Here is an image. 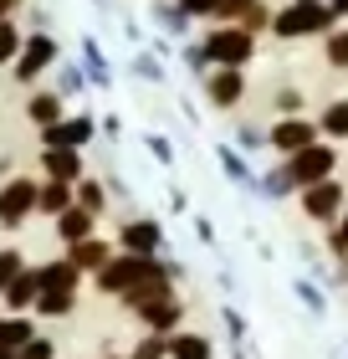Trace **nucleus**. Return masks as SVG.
I'll use <instances>...</instances> for the list:
<instances>
[{"label": "nucleus", "mask_w": 348, "mask_h": 359, "mask_svg": "<svg viewBox=\"0 0 348 359\" xmlns=\"http://www.w3.org/2000/svg\"><path fill=\"white\" fill-rule=\"evenodd\" d=\"M338 26V11L328 0H287L281 11H272V31L281 41H302V36H328Z\"/></svg>", "instance_id": "1"}, {"label": "nucleus", "mask_w": 348, "mask_h": 359, "mask_svg": "<svg viewBox=\"0 0 348 359\" xmlns=\"http://www.w3.org/2000/svg\"><path fill=\"white\" fill-rule=\"evenodd\" d=\"M154 277H174L169 262H159V257H139V252H123V257H113V262L97 272V292H108V298H128L134 287L154 283Z\"/></svg>", "instance_id": "2"}, {"label": "nucleus", "mask_w": 348, "mask_h": 359, "mask_svg": "<svg viewBox=\"0 0 348 359\" xmlns=\"http://www.w3.org/2000/svg\"><path fill=\"white\" fill-rule=\"evenodd\" d=\"M200 46H205L210 67H246V62L256 57V31H246V26H215Z\"/></svg>", "instance_id": "3"}, {"label": "nucleus", "mask_w": 348, "mask_h": 359, "mask_svg": "<svg viewBox=\"0 0 348 359\" xmlns=\"http://www.w3.org/2000/svg\"><path fill=\"white\" fill-rule=\"evenodd\" d=\"M287 170H292V180H297V190L318 185V180H333V170H338V149H333V139L307 144L302 154H292V159H287Z\"/></svg>", "instance_id": "4"}, {"label": "nucleus", "mask_w": 348, "mask_h": 359, "mask_svg": "<svg viewBox=\"0 0 348 359\" xmlns=\"http://www.w3.org/2000/svg\"><path fill=\"white\" fill-rule=\"evenodd\" d=\"M323 139V128L307 118V113H287V118H277L272 128H267V144L281 154V159H292V154H302L307 144H318Z\"/></svg>", "instance_id": "5"}, {"label": "nucleus", "mask_w": 348, "mask_h": 359, "mask_svg": "<svg viewBox=\"0 0 348 359\" xmlns=\"http://www.w3.org/2000/svg\"><path fill=\"white\" fill-rule=\"evenodd\" d=\"M297 195H302V216L312 226H338V216H343V185L338 180H318V185H307Z\"/></svg>", "instance_id": "6"}, {"label": "nucleus", "mask_w": 348, "mask_h": 359, "mask_svg": "<svg viewBox=\"0 0 348 359\" xmlns=\"http://www.w3.org/2000/svg\"><path fill=\"white\" fill-rule=\"evenodd\" d=\"M205 97H210V108H236L246 97V67H210L205 72Z\"/></svg>", "instance_id": "7"}, {"label": "nucleus", "mask_w": 348, "mask_h": 359, "mask_svg": "<svg viewBox=\"0 0 348 359\" xmlns=\"http://www.w3.org/2000/svg\"><path fill=\"white\" fill-rule=\"evenodd\" d=\"M36 185L31 180H11L6 190H0V226H21L31 210H36Z\"/></svg>", "instance_id": "8"}, {"label": "nucleus", "mask_w": 348, "mask_h": 359, "mask_svg": "<svg viewBox=\"0 0 348 359\" xmlns=\"http://www.w3.org/2000/svg\"><path fill=\"white\" fill-rule=\"evenodd\" d=\"M118 247L123 252H139V257H159L164 252V226L148 221V216H139V221H128L123 231H118Z\"/></svg>", "instance_id": "9"}, {"label": "nucleus", "mask_w": 348, "mask_h": 359, "mask_svg": "<svg viewBox=\"0 0 348 359\" xmlns=\"http://www.w3.org/2000/svg\"><path fill=\"white\" fill-rule=\"evenodd\" d=\"M52 62H57V41L52 36H31L21 46V57H15V77H21V83H36Z\"/></svg>", "instance_id": "10"}, {"label": "nucleus", "mask_w": 348, "mask_h": 359, "mask_svg": "<svg viewBox=\"0 0 348 359\" xmlns=\"http://www.w3.org/2000/svg\"><path fill=\"white\" fill-rule=\"evenodd\" d=\"M92 134H97L92 118H62V123H46V128H41L46 149H82Z\"/></svg>", "instance_id": "11"}, {"label": "nucleus", "mask_w": 348, "mask_h": 359, "mask_svg": "<svg viewBox=\"0 0 348 359\" xmlns=\"http://www.w3.org/2000/svg\"><path fill=\"white\" fill-rule=\"evenodd\" d=\"M215 21H221V26H246V31H261V26H272V11L261 6V0H225V6L215 11Z\"/></svg>", "instance_id": "12"}, {"label": "nucleus", "mask_w": 348, "mask_h": 359, "mask_svg": "<svg viewBox=\"0 0 348 359\" xmlns=\"http://www.w3.org/2000/svg\"><path fill=\"white\" fill-rule=\"evenodd\" d=\"M139 318H144L154 334H174V329H179V318H185V303H179V298H159V303L139 308Z\"/></svg>", "instance_id": "13"}, {"label": "nucleus", "mask_w": 348, "mask_h": 359, "mask_svg": "<svg viewBox=\"0 0 348 359\" xmlns=\"http://www.w3.org/2000/svg\"><path fill=\"white\" fill-rule=\"evenodd\" d=\"M77 277H82V267L72 262V257L46 262V267H41V292H77Z\"/></svg>", "instance_id": "14"}, {"label": "nucleus", "mask_w": 348, "mask_h": 359, "mask_svg": "<svg viewBox=\"0 0 348 359\" xmlns=\"http://www.w3.org/2000/svg\"><path fill=\"white\" fill-rule=\"evenodd\" d=\"M215 154H221V170H225V180H230V185H241V190H256V185H261V180L251 175V165H246V154L236 149V144H221Z\"/></svg>", "instance_id": "15"}, {"label": "nucleus", "mask_w": 348, "mask_h": 359, "mask_svg": "<svg viewBox=\"0 0 348 359\" xmlns=\"http://www.w3.org/2000/svg\"><path fill=\"white\" fill-rule=\"evenodd\" d=\"M67 257H72L82 272H103V267L113 262V247H108V241H97V236H88V241H72Z\"/></svg>", "instance_id": "16"}, {"label": "nucleus", "mask_w": 348, "mask_h": 359, "mask_svg": "<svg viewBox=\"0 0 348 359\" xmlns=\"http://www.w3.org/2000/svg\"><path fill=\"white\" fill-rule=\"evenodd\" d=\"M169 359H215V344L195 329H179L169 334Z\"/></svg>", "instance_id": "17"}, {"label": "nucleus", "mask_w": 348, "mask_h": 359, "mask_svg": "<svg viewBox=\"0 0 348 359\" xmlns=\"http://www.w3.org/2000/svg\"><path fill=\"white\" fill-rule=\"evenodd\" d=\"M41 165H46V175H52V180H67V185H77V180H82V154H77V149H46Z\"/></svg>", "instance_id": "18"}, {"label": "nucleus", "mask_w": 348, "mask_h": 359, "mask_svg": "<svg viewBox=\"0 0 348 359\" xmlns=\"http://www.w3.org/2000/svg\"><path fill=\"white\" fill-rule=\"evenodd\" d=\"M92 210L88 205H72V210H62V216H57V231H62V241H88L92 236Z\"/></svg>", "instance_id": "19"}, {"label": "nucleus", "mask_w": 348, "mask_h": 359, "mask_svg": "<svg viewBox=\"0 0 348 359\" xmlns=\"http://www.w3.org/2000/svg\"><path fill=\"white\" fill-rule=\"evenodd\" d=\"M36 298H41V267H36V272H21V277L6 287V303L15 308V313H21V308H31Z\"/></svg>", "instance_id": "20"}, {"label": "nucleus", "mask_w": 348, "mask_h": 359, "mask_svg": "<svg viewBox=\"0 0 348 359\" xmlns=\"http://www.w3.org/2000/svg\"><path fill=\"white\" fill-rule=\"evenodd\" d=\"M318 128H323V139H333V144H343V139H348V97H333V103L323 108Z\"/></svg>", "instance_id": "21"}, {"label": "nucleus", "mask_w": 348, "mask_h": 359, "mask_svg": "<svg viewBox=\"0 0 348 359\" xmlns=\"http://www.w3.org/2000/svg\"><path fill=\"white\" fill-rule=\"evenodd\" d=\"M72 205H77V195H72L67 180H52V185L36 195V210H46V216H62V210H72Z\"/></svg>", "instance_id": "22"}, {"label": "nucleus", "mask_w": 348, "mask_h": 359, "mask_svg": "<svg viewBox=\"0 0 348 359\" xmlns=\"http://www.w3.org/2000/svg\"><path fill=\"white\" fill-rule=\"evenodd\" d=\"M323 57H328V67H348V26H333V31H328V36H323Z\"/></svg>", "instance_id": "23"}, {"label": "nucleus", "mask_w": 348, "mask_h": 359, "mask_svg": "<svg viewBox=\"0 0 348 359\" xmlns=\"http://www.w3.org/2000/svg\"><path fill=\"white\" fill-rule=\"evenodd\" d=\"M26 113H31V118H36L41 128H46V123H62V97H57V93H36Z\"/></svg>", "instance_id": "24"}, {"label": "nucleus", "mask_w": 348, "mask_h": 359, "mask_svg": "<svg viewBox=\"0 0 348 359\" xmlns=\"http://www.w3.org/2000/svg\"><path fill=\"white\" fill-rule=\"evenodd\" d=\"M31 323L26 318H0V349H21V344H31Z\"/></svg>", "instance_id": "25"}, {"label": "nucleus", "mask_w": 348, "mask_h": 359, "mask_svg": "<svg viewBox=\"0 0 348 359\" xmlns=\"http://www.w3.org/2000/svg\"><path fill=\"white\" fill-rule=\"evenodd\" d=\"M261 190H267L272 201H281V195H292V190H297V180H292V170H287V165H277V170L261 175Z\"/></svg>", "instance_id": "26"}, {"label": "nucleus", "mask_w": 348, "mask_h": 359, "mask_svg": "<svg viewBox=\"0 0 348 359\" xmlns=\"http://www.w3.org/2000/svg\"><path fill=\"white\" fill-rule=\"evenodd\" d=\"M128 359H169V334H154V329H148L139 344H134V354H128Z\"/></svg>", "instance_id": "27"}, {"label": "nucleus", "mask_w": 348, "mask_h": 359, "mask_svg": "<svg viewBox=\"0 0 348 359\" xmlns=\"http://www.w3.org/2000/svg\"><path fill=\"white\" fill-rule=\"evenodd\" d=\"M77 205H88L92 216H103V205H108V190L97 185V180H77Z\"/></svg>", "instance_id": "28"}, {"label": "nucleus", "mask_w": 348, "mask_h": 359, "mask_svg": "<svg viewBox=\"0 0 348 359\" xmlns=\"http://www.w3.org/2000/svg\"><path fill=\"white\" fill-rule=\"evenodd\" d=\"M72 303H77V292H41V298H36V308H41L46 318H62Z\"/></svg>", "instance_id": "29"}, {"label": "nucleus", "mask_w": 348, "mask_h": 359, "mask_svg": "<svg viewBox=\"0 0 348 359\" xmlns=\"http://www.w3.org/2000/svg\"><path fill=\"white\" fill-rule=\"evenodd\" d=\"M21 31H15L11 21H0V62H11V57H21Z\"/></svg>", "instance_id": "30"}, {"label": "nucleus", "mask_w": 348, "mask_h": 359, "mask_svg": "<svg viewBox=\"0 0 348 359\" xmlns=\"http://www.w3.org/2000/svg\"><path fill=\"white\" fill-rule=\"evenodd\" d=\"M328 252H333V257H343V262H348V210L338 216V226H333V231H328Z\"/></svg>", "instance_id": "31"}, {"label": "nucleus", "mask_w": 348, "mask_h": 359, "mask_svg": "<svg viewBox=\"0 0 348 359\" xmlns=\"http://www.w3.org/2000/svg\"><path fill=\"white\" fill-rule=\"evenodd\" d=\"M297 298H302V308H307V313H328V298H323V292L307 283V277L297 283Z\"/></svg>", "instance_id": "32"}, {"label": "nucleus", "mask_w": 348, "mask_h": 359, "mask_svg": "<svg viewBox=\"0 0 348 359\" xmlns=\"http://www.w3.org/2000/svg\"><path fill=\"white\" fill-rule=\"evenodd\" d=\"M272 103H277L281 118H287V113H302V93H297V88H277V93H272Z\"/></svg>", "instance_id": "33"}, {"label": "nucleus", "mask_w": 348, "mask_h": 359, "mask_svg": "<svg viewBox=\"0 0 348 359\" xmlns=\"http://www.w3.org/2000/svg\"><path fill=\"white\" fill-rule=\"evenodd\" d=\"M21 272H26V267H21V257H15V252H0V292H6Z\"/></svg>", "instance_id": "34"}, {"label": "nucleus", "mask_w": 348, "mask_h": 359, "mask_svg": "<svg viewBox=\"0 0 348 359\" xmlns=\"http://www.w3.org/2000/svg\"><path fill=\"white\" fill-rule=\"evenodd\" d=\"M148 154H154L159 165H174V144L164 139V134H148Z\"/></svg>", "instance_id": "35"}, {"label": "nucleus", "mask_w": 348, "mask_h": 359, "mask_svg": "<svg viewBox=\"0 0 348 359\" xmlns=\"http://www.w3.org/2000/svg\"><path fill=\"white\" fill-rule=\"evenodd\" d=\"M221 6H225V0H179V11H185L190 21H195V15H215Z\"/></svg>", "instance_id": "36"}, {"label": "nucleus", "mask_w": 348, "mask_h": 359, "mask_svg": "<svg viewBox=\"0 0 348 359\" xmlns=\"http://www.w3.org/2000/svg\"><path fill=\"white\" fill-rule=\"evenodd\" d=\"M261 144H267V134H261V128H246V123H241V134H236V149H241V154H251V149H261Z\"/></svg>", "instance_id": "37"}, {"label": "nucleus", "mask_w": 348, "mask_h": 359, "mask_svg": "<svg viewBox=\"0 0 348 359\" xmlns=\"http://www.w3.org/2000/svg\"><path fill=\"white\" fill-rule=\"evenodd\" d=\"M154 21H159V26H169V31H179V26L190 21V15L179 11V6H174V11H169V6H159V11H154Z\"/></svg>", "instance_id": "38"}, {"label": "nucleus", "mask_w": 348, "mask_h": 359, "mask_svg": "<svg viewBox=\"0 0 348 359\" xmlns=\"http://www.w3.org/2000/svg\"><path fill=\"white\" fill-rule=\"evenodd\" d=\"M15 359H52V344H46V339H31V344L15 349Z\"/></svg>", "instance_id": "39"}, {"label": "nucleus", "mask_w": 348, "mask_h": 359, "mask_svg": "<svg viewBox=\"0 0 348 359\" xmlns=\"http://www.w3.org/2000/svg\"><path fill=\"white\" fill-rule=\"evenodd\" d=\"M185 67H195V72H210V57H205V46H185Z\"/></svg>", "instance_id": "40"}, {"label": "nucleus", "mask_w": 348, "mask_h": 359, "mask_svg": "<svg viewBox=\"0 0 348 359\" xmlns=\"http://www.w3.org/2000/svg\"><path fill=\"white\" fill-rule=\"evenodd\" d=\"M225 329H230V339H246V318L236 313V308H225Z\"/></svg>", "instance_id": "41"}, {"label": "nucleus", "mask_w": 348, "mask_h": 359, "mask_svg": "<svg viewBox=\"0 0 348 359\" xmlns=\"http://www.w3.org/2000/svg\"><path fill=\"white\" fill-rule=\"evenodd\" d=\"M15 6H21V0H0V21H6V15H11Z\"/></svg>", "instance_id": "42"}, {"label": "nucleus", "mask_w": 348, "mask_h": 359, "mask_svg": "<svg viewBox=\"0 0 348 359\" xmlns=\"http://www.w3.org/2000/svg\"><path fill=\"white\" fill-rule=\"evenodd\" d=\"M328 6H333L338 15H348V0H328Z\"/></svg>", "instance_id": "43"}, {"label": "nucleus", "mask_w": 348, "mask_h": 359, "mask_svg": "<svg viewBox=\"0 0 348 359\" xmlns=\"http://www.w3.org/2000/svg\"><path fill=\"white\" fill-rule=\"evenodd\" d=\"M0 359H15V349H0Z\"/></svg>", "instance_id": "44"}]
</instances>
